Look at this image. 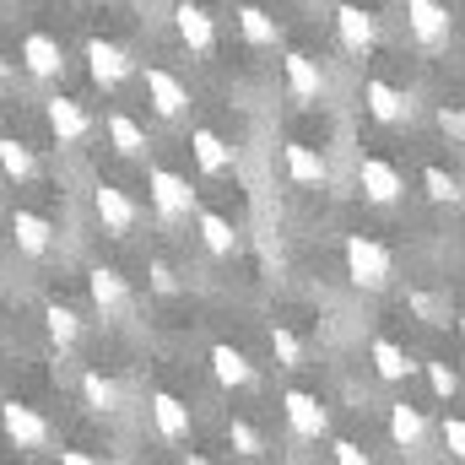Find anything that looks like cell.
<instances>
[{
  "instance_id": "7402d4cb",
  "label": "cell",
  "mask_w": 465,
  "mask_h": 465,
  "mask_svg": "<svg viewBox=\"0 0 465 465\" xmlns=\"http://www.w3.org/2000/svg\"><path fill=\"white\" fill-rule=\"evenodd\" d=\"M287 173H292V184H325V157L314 152V146H303V141H292L287 146Z\"/></svg>"
},
{
  "instance_id": "9c48e42d",
  "label": "cell",
  "mask_w": 465,
  "mask_h": 465,
  "mask_svg": "<svg viewBox=\"0 0 465 465\" xmlns=\"http://www.w3.org/2000/svg\"><path fill=\"white\" fill-rule=\"evenodd\" d=\"M93 206H98V223L109 232H119V238L135 232V223H141V206H135L119 184H98V190H93Z\"/></svg>"
},
{
  "instance_id": "f35d334b",
  "label": "cell",
  "mask_w": 465,
  "mask_h": 465,
  "mask_svg": "<svg viewBox=\"0 0 465 465\" xmlns=\"http://www.w3.org/2000/svg\"><path fill=\"white\" fill-rule=\"evenodd\" d=\"M152 276H157V287H163V292H173V271H168V265H163V260H157V265H152Z\"/></svg>"
},
{
  "instance_id": "4dcf8cb0",
  "label": "cell",
  "mask_w": 465,
  "mask_h": 465,
  "mask_svg": "<svg viewBox=\"0 0 465 465\" xmlns=\"http://www.w3.org/2000/svg\"><path fill=\"white\" fill-rule=\"evenodd\" d=\"M271 351H276V362H282V368H303V341H298L287 325H276V331H271Z\"/></svg>"
},
{
  "instance_id": "ffe728a7",
  "label": "cell",
  "mask_w": 465,
  "mask_h": 465,
  "mask_svg": "<svg viewBox=\"0 0 465 465\" xmlns=\"http://www.w3.org/2000/svg\"><path fill=\"white\" fill-rule=\"evenodd\" d=\"M190 152H195V163L206 168V173H228V163H232V152H228V141L217 135V130H190Z\"/></svg>"
},
{
  "instance_id": "8d00e7d4",
  "label": "cell",
  "mask_w": 465,
  "mask_h": 465,
  "mask_svg": "<svg viewBox=\"0 0 465 465\" xmlns=\"http://www.w3.org/2000/svg\"><path fill=\"white\" fill-rule=\"evenodd\" d=\"M411 309H417V314H422V320H433V314H439V303H433V298H428V292H411Z\"/></svg>"
},
{
  "instance_id": "d4e9b609",
  "label": "cell",
  "mask_w": 465,
  "mask_h": 465,
  "mask_svg": "<svg viewBox=\"0 0 465 465\" xmlns=\"http://www.w3.org/2000/svg\"><path fill=\"white\" fill-rule=\"evenodd\" d=\"M109 141H114L119 157H141V152H146V130L130 114H109Z\"/></svg>"
},
{
  "instance_id": "7a4b0ae2",
  "label": "cell",
  "mask_w": 465,
  "mask_h": 465,
  "mask_svg": "<svg viewBox=\"0 0 465 465\" xmlns=\"http://www.w3.org/2000/svg\"><path fill=\"white\" fill-rule=\"evenodd\" d=\"M146 190H152V206H157L168 223H179V217L195 212V190H190V179L173 173V168H152V173H146Z\"/></svg>"
},
{
  "instance_id": "8fae6325",
  "label": "cell",
  "mask_w": 465,
  "mask_h": 465,
  "mask_svg": "<svg viewBox=\"0 0 465 465\" xmlns=\"http://www.w3.org/2000/svg\"><path fill=\"white\" fill-rule=\"evenodd\" d=\"M87 71H93L98 87H119V82L130 76V54H124L119 44H109V38H93V44H87Z\"/></svg>"
},
{
  "instance_id": "ac0fdd59",
  "label": "cell",
  "mask_w": 465,
  "mask_h": 465,
  "mask_svg": "<svg viewBox=\"0 0 465 465\" xmlns=\"http://www.w3.org/2000/svg\"><path fill=\"white\" fill-rule=\"evenodd\" d=\"M152 422H157V433H163L168 444L190 439V411H184V401H179V395H168V390H157V395H152Z\"/></svg>"
},
{
  "instance_id": "4fadbf2b",
  "label": "cell",
  "mask_w": 465,
  "mask_h": 465,
  "mask_svg": "<svg viewBox=\"0 0 465 465\" xmlns=\"http://www.w3.org/2000/svg\"><path fill=\"white\" fill-rule=\"evenodd\" d=\"M282 71H287V93H292L298 104H309V98H320V93H325V71H320V60H314V54H287V60H282Z\"/></svg>"
},
{
  "instance_id": "d6a6232c",
  "label": "cell",
  "mask_w": 465,
  "mask_h": 465,
  "mask_svg": "<svg viewBox=\"0 0 465 465\" xmlns=\"http://www.w3.org/2000/svg\"><path fill=\"white\" fill-rule=\"evenodd\" d=\"M422 368H428V384H433V395H439V401H450V395L460 390V373H455L450 362H422Z\"/></svg>"
},
{
  "instance_id": "52a82bcc",
  "label": "cell",
  "mask_w": 465,
  "mask_h": 465,
  "mask_svg": "<svg viewBox=\"0 0 465 465\" xmlns=\"http://www.w3.org/2000/svg\"><path fill=\"white\" fill-rule=\"evenodd\" d=\"M141 82H146V98H152V109L168 119H179L184 109H190V87L173 76V71H163V65H146L141 71Z\"/></svg>"
},
{
  "instance_id": "e575fe53",
  "label": "cell",
  "mask_w": 465,
  "mask_h": 465,
  "mask_svg": "<svg viewBox=\"0 0 465 465\" xmlns=\"http://www.w3.org/2000/svg\"><path fill=\"white\" fill-rule=\"evenodd\" d=\"M331 455H336V465H373V460H368V450H362V444H351V439H336V450H331Z\"/></svg>"
},
{
  "instance_id": "6da1fadb",
  "label": "cell",
  "mask_w": 465,
  "mask_h": 465,
  "mask_svg": "<svg viewBox=\"0 0 465 465\" xmlns=\"http://www.w3.org/2000/svg\"><path fill=\"white\" fill-rule=\"evenodd\" d=\"M347 276H351V287H362V292H384L390 276H395V260H390V249L379 238L351 232L347 238Z\"/></svg>"
},
{
  "instance_id": "2e32d148",
  "label": "cell",
  "mask_w": 465,
  "mask_h": 465,
  "mask_svg": "<svg viewBox=\"0 0 465 465\" xmlns=\"http://www.w3.org/2000/svg\"><path fill=\"white\" fill-rule=\"evenodd\" d=\"M87 292H93V303H98L104 314H124V309H130V287H124V276H119L114 265H98V271L87 276Z\"/></svg>"
},
{
  "instance_id": "ab89813d",
  "label": "cell",
  "mask_w": 465,
  "mask_h": 465,
  "mask_svg": "<svg viewBox=\"0 0 465 465\" xmlns=\"http://www.w3.org/2000/svg\"><path fill=\"white\" fill-rule=\"evenodd\" d=\"M0 82H11V65H5V54H0Z\"/></svg>"
},
{
  "instance_id": "1f68e13d",
  "label": "cell",
  "mask_w": 465,
  "mask_h": 465,
  "mask_svg": "<svg viewBox=\"0 0 465 465\" xmlns=\"http://www.w3.org/2000/svg\"><path fill=\"white\" fill-rule=\"evenodd\" d=\"M228 444L232 455H243V460H254V455H265V439L249 428V422H228Z\"/></svg>"
},
{
  "instance_id": "44dd1931",
  "label": "cell",
  "mask_w": 465,
  "mask_h": 465,
  "mask_svg": "<svg viewBox=\"0 0 465 465\" xmlns=\"http://www.w3.org/2000/svg\"><path fill=\"white\" fill-rule=\"evenodd\" d=\"M212 373H217V384H228V390H243L249 379H254V368H249V357L238 347H212Z\"/></svg>"
},
{
  "instance_id": "d6986e66",
  "label": "cell",
  "mask_w": 465,
  "mask_h": 465,
  "mask_svg": "<svg viewBox=\"0 0 465 465\" xmlns=\"http://www.w3.org/2000/svg\"><path fill=\"white\" fill-rule=\"evenodd\" d=\"M390 439H395L401 450H422V439H428L422 411H417V406H406V401H395V406H390Z\"/></svg>"
},
{
  "instance_id": "ba28073f",
  "label": "cell",
  "mask_w": 465,
  "mask_h": 465,
  "mask_svg": "<svg viewBox=\"0 0 465 465\" xmlns=\"http://www.w3.org/2000/svg\"><path fill=\"white\" fill-rule=\"evenodd\" d=\"M173 27H179V38H184L190 54H212V44H217V22H212L206 5H195V0L173 5Z\"/></svg>"
},
{
  "instance_id": "8992f818",
  "label": "cell",
  "mask_w": 465,
  "mask_h": 465,
  "mask_svg": "<svg viewBox=\"0 0 465 465\" xmlns=\"http://www.w3.org/2000/svg\"><path fill=\"white\" fill-rule=\"evenodd\" d=\"M406 27L422 49H439L450 38V5L444 0H406Z\"/></svg>"
},
{
  "instance_id": "cb8c5ba5",
  "label": "cell",
  "mask_w": 465,
  "mask_h": 465,
  "mask_svg": "<svg viewBox=\"0 0 465 465\" xmlns=\"http://www.w3.org/2000/svg\"><path fill=\"white\" fill-rule=\"evenodd\" d=\"M373 368H379V379H390V384H395V379H406L417 362L406 357V347H395L390 336H379V341H373Z\"/></svg>"
},
{
  "instance_id": "4316f807",
  "label": "cell",
  "mask_w": 465,
  "mask_h": 465,
  "mask_svg": "<svg viewBox=\"0 0 465 465\" xmlns=\"http://www.w3.org/2000/svg\"><path fill=\"white\" fill-rule=\"evenodd\" d=\"M201 243H206L212 254H232V249H238V232H232L228 217H217V212H201Z\"/></svg>"
},
{
  "instance_id": "277c9868",
  "label": "cell",
  "mask_w": 465,
  "mask_h": 465,
  "mask_svg": "<svg viewBox=\"0 0 465 465\" xmlns=\"http://www.w3.org/2000/svg\"><path fill=\"white\" fill-rule=\"evenodd\" d=\"M282 406H287V428H292L298 439H325V433H331V411H325L320 395H309V390H287Z\"/></svg>"
},
{
  "instance_id": "d590c367",
  "label": "cell",
  "mask_w": 465,
  "mask_h": 465,
  "mask_svg": "<svg viewBox=\"0 0 465 465\" xmlns=\"http://www.w3.org/2000/svg\"><path fill=\"white\" fill-rule=\"evenodd\" d=\"M439 124H444V135L465 141V114H460V109H444V114H439Z\"/></svg>"
},
{
  "instance_id": "30bf717a",
  "label": "cell",
  "mask_w": 465,
  "mask_h": 465,
  "mask_svg": "<svg viewBox=\"0 0 465 465\" xmlns=\"http://www.w3.org/2000/svg\"><path fill=\"white\" fill-rule=\"evenodd\" d=\"M44 119H49V130H54L60 146H76V141L93 130V119H87V109H82L76 98H49V104H44Z\"/></svg>"
},
{
  "instance_id": "7c38bea8",
  "label": "cell",
  "mask_w": 465,
  "mask_h": 465,
  "mask_svg": "<svg viewBox=\"0 0 465 465\" xmlns=\"http://www.w3.org/2000/svg\"><path fill=\"white\" fill-rule=\"evenodd\" d=\"M22 65H27L33 76H44V82H49V76H60V71H65V49H60L49 33H27V38H22Z\"/></svg>"
},
{
  "instance_id": "5b68a950",
  "label": "cell",
  "mask_w": 465,
  "mask_h": 465,
  "mask_svg": "<svg viewBox=\"0 0 465 465\" xmlns=\"http://www.w3.org/2000/svg\"><path fill=\"white\" fill-rule=\"evenodd\" d=\"M357 184H362V195H368L373 206H395V201L406 195V179H401L395 163H384V157H362V163H357Z\"/></svg>"
},
{
  "instance_id": "836d02e7",
  "label": "cell",
  "mask_w": 465,
  "mask_h": 465,
  "mask_svg": "<svg viewBox=\"0 0 465 465\" xmlns=\"http://www.w3.org/2000/svg\"><path fill=\"white\" fill-rule=\"evenodd\" d=\"M439 433H444V450H450L455 460H465V417H444Z\"/></svg>"
},
{
  "instance_id": "3957f363",
  "label": "cell",
  "mask_w": 465,
  "mask_h": 465,
  "mask_svg": "<svg viewBox=\"0 0 465 465\" xmlns=\"http://www.w3.org/2000/svg\"><path fill=\"white\" fill-rule=\"evenodd\" d=\"M0 428H5V439L16 444V450H49V422L33 411V406H22V401H5L0 406Z\"/></svg>"
},
{
  "instance_id": "5bb4252c",
  "label": "cell",
  "mask_w": 465,
  "mask_h": 465,
  "mask_svg": "<svg viewBox=\"0 0 465 465\" xmlns=\"http://www.w3.org/2000/svg\"><path fill=\"white\" fill-rule=\"evenodd\" d=\"M362 104H368V114L379 119V124H401V119L411 114V104H406V93H401L395 82H379V76H373V82L362 87Z\"/></svg>"
},
{
  "instance_id": "e0dca14e",
  "label": "cell",
  "mask_w": 465,
  "mask_h": 465,
  "mask_svg": "<svg viewBox=\"0 0 465 465\" xmlns=\"http://www.w3.org/2000/svg\"><path fill=\"white\" fill-rule=\"evenodd\" d=\"M336 33L347 54H368L373 49V16L362 5H336Z\"/></svg>"
},
{
  "instance_id": "603a6c76",
  "label": "cell",
  "mask_w": 465,
  "mask_h": 465,
  "mask_svg": "<svg viewBox=\"0 0 465 465\" xmlns=\"http://www.w3.org/2000/svg\"><path fill=\"white\" fill-rule=\"evenodd\" d=\"M238 27H243V38H249V44H260V49H271V44H276V33H282V27H276V16H271V11H260V5H238Z\"/></svg>"
},
{
  "instance_id": "9a60e30c",
  "label": "cell",
  "mask_w": 465,
  "mask_h": 465,
  "mask_svg": "<svg viewBox=\"0 0 465 465\" xmlns=\"http://www.w3.org/2000/svg\"><path fill=\"white\" fill-rule=\"evenodd\" d=\"M11 238H16V249L22 254H49V243H54V228H49V217H38V212H11Z\"/></svg>"
},
{
  "instance_id": "74e56055",
  "label": "cell",
  "mask_w": 465,
  "mask_h": 465,
  "mask_svg": "<svg viewBox=\"0 0 465 465\" xmlns=\"http://www.w3.org/2000/svg\"><path fill=\"white\" fill-rule=\"evenodd\" d=\"M60 465H98L87 450H60Z\"/></svg>"
},
{
  "instance_id": "f1b7e54d",
  "label": "cell",
  "mask_w": 465,
  "mask_h": 465,
  "mask_svg": "<svg viewBox=\"0 0 465 465\" xmlns=\"http://www.w3.org/2000/svg\"><path fill=\"white\" fill-rule=\"evenodd\" d=\"M0 168H5V179H16V184L38 173V163H33V152H27V141H11V135L0 141Z\"/></svg>"
},
{
  "instance_id": "f546056e",
  "label": "cell",
  "mask_w": 465,
  "mask_h": 465,
  "mask_svg": "<svg viewBox=\"0 0 465 465\" xmlns=\"http://www.w3.org/2000/svg\"><path fill=\"white\" fill-rule=\"evenodd\" d=\"M422 190H428V201H439V206H455V201H460V179H455V173H444L439 163H428V168H422Z\"/></svg>"
},
{
  "instance_id": "83f0119b",
  "label": "cell",
  "mask_w": 465,
  "mask_h": 465,
  "mask_svg": "<svg viewBox=\"0 0 465 465\" xmlns=\"http://www.w3.org/2000/svg\"><path fill=\"white\" fill-rule=\"evenodd\" d=\"M44 331H49L54 347H71V341L82 336V320H76L65 303H49V309H44Z\"/></svg>"
},
{
  "instance_id": "484cf974",
  "label": "cell",
  "mask_w": 465,
  "mask_h": 465,
  "mask_svg": "<svg viewBox=\"0 0 465 465\" xmlns=\"http://www.w3.org/2000/svg\"><path fill=\"white\" fill-rule=\"evenodd\" d=\"M82 395H87V406H98V411H119V384L109 373H98V368L82 373Z\"/></svg>"
}]
</instances>
